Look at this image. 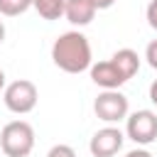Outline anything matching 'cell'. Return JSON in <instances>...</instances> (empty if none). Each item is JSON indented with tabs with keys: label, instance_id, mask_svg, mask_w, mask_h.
<instances>
[{
	"label": "cell",
	"instance_id": "cell-19",
	"mask_svg": "<svg viewBox=\"0 0 157 157\" xmlns=\"http://www.w3.org/2000/svg\"><path fill=\"white\" fill-rule=\"evenodd\" d=\"M5 39V25H2V20H0V42Z\"/></svg>",
	"mask_w": 157,
	"mask_h": 157
},
{
	"label": "cell",
	"instance_id": "cell-7",
	"mask_svg": "<svg viewBox=\"0 0 157 157\" xmlns=\"http://www.w3.org/2000/svg\"><path fill=\"white\" fill-rule=\"evenodd\" d=\"M91 81L96 86H101L103 91H118L125 78L118 74V69L113 66V61H98V64H91Z\"/></svg>",
	"mask_w": 157,
	"mask_h": 157
},
{
	"label": "cell",
	"instance_id": "cell-4",
	"mask_svg": "<svg viewBox=\"0 0 157 157\" xmlns=\"http://www.w3.org/2000/svg\"><path fill=\"white\" fill-rule=\"evenodd\" d=\"M125 132L135 145H150L157 140V113L152 110H135L128 115Z\"/></svg>",
	"mask_w": 157,
	"mask_h": 157
},
{
	"label": "cell",
	"instance_id": "cell-18",
	"mask_svg": "<svg viewBox=\"0 0 157 157\" xmlns=\"http://www.w3.org/2000/svg\"><path fill=\"white\" fill-rule=\"evenodd\" d=\"M0 91H5V71L0 69Z\"/></svg>",
	"mask_w": 157,
	"mask_h": 157
},
{
	"label": "cell",
	"instance_id": "cell-10",
	"mask_svg": "<svg viewBox=\"0 0 157 157\" xmlns=\"http://www.w3.org/2000/svg\"><path fill=\"white\" fill-rule=\"evenodd\" d=\"M29 2L39 12L42 20H59L64 15V2L66 0H29Z\"/></svg>",
	"mask_w": 157,
	"mask_h": 157
},
{
	"label": "cell",
	"instance_id": "cell-6",
	"mask_svg": "<svg viewBox=\"0 0 157 157\" xmlns=\"http://www.w3.org/2000/svg\"><path fill=\"white\" fill-rule=\"evenodd\" d=\"M123 140H125V135H123L118 128L108 125V128H101V130L91 137L88 150H91V155H93V157H113V155H118V152H120Z\"/></svg>",
	"mask_w": 157,
	"mask_h": 157
},
{
	"label": "cell",
	"instance_id": "cell-14",
	"mask_svg": "<svg viewBox=\"0 0 157 157\" xmlns=\"http://www.w3.org/2000/svg\"><path fill=\"white\" fill-rule=\"evenodd\" d=\"M147 22H150L152 29H157V0H152L147 5Z\"/></svg>",
	"mask_w": 157,
	"mask_h": 157
},
{
	"label": "cell",
	"instance_id": "cell-8",
	"mask_svg": "<svg viewBox=\"0 0 157 157\" xmlns=\"http://www.w3.org/2000/svg\"><path fill=\"white\" fill-rule=\"evenodd\" d=\"M96 7H93V2L91 0H66L64 2V17L71 22V25H76V27H83V25H88L93 17H96Z\"/></svg>",
	"mask_w": 157,
	"mask_h": 157
},
{
	"label": "cell",
	"instance_id": "cell-1",
	"mask_svg": "<svg viewBox=\"0 0 157 157\" xmlns=\"http://www.w3.org/2000/svg\"><path fill=\"white\" fill-rule=\"evenodd\" d=\"M52 61L66 74H81L91 69V44L86 34L76 29L59 34L52 44Z\"/></svg>",
	"mask_w": 157,
	"mask_h": 157
},
{
	"label": "cell",
	"instance_id": "cell-16",
	"mask_svg": "<svg viewBox=\"0 0 157 157\" xmlns=\"http://www.w3.org/2000/svg\"><path fill=\"white\" fill-rule=\"evenodd\" d=\"M125 157H152V152H147V150H142V147H137V150H130Z\"/></svg>",
	"mask_w": 157,
	"mask_h": 157
},
{
	"label": "cell",
	"instance_id": "cell-15",
	"mask_svg": "<svg viewBox=\"0 0 157 157\" xmlns=\"http://www.w3.org/2000/svg\"><path fill=\"white\" fill-rule=\"evenodd\" d=\"M91 2H93V7H96V10H108L115 0H91Z\"/></svg>",
	"mask_w": 157,
	"mask_h": 157
},
{
	"label": "cell",
	"instance_id": "cell-17",
	"mask_svg": "<svg viewBox=\"0 0 157 157\" xmlns=\"http://www.w3.org/2000/svg\"><path fill=\"white\" fill-rule=\"evenodd\" d=\"M150 101L157 105V78L152 81V86H150Z\"/></svg>",
	"mask_w": 157,
	"mask_h": 157
},
{
	"label": "cell",
	"instance_id": "cell-9",
	"mask_svg": "<svg viewBox=\"0 0 157 157\" xmlns=\"http://www.w3.org/2000/svg\"><path fill=\"white\" fill-rule=\"evenodd\" d=\"M110 61H113V66L118 69V74L128 81V78H132L135 74H137V69H140V56H137V52L135 49H118L113 56H110Z\"/></svg>",
	"mask_w": 157,
	"mask_h": 157
},
{
	"label": "cell",
	"instance_id": "cell-12",
	"mask_svg": "<svg viewBox=\"0 0 157 157\" xmlns=\"http://www.w3.org/2000/svg\"><path fill=\"white\" fill-rule=\"evenodd\" d=\"M47 157H76V152H74L71 145H54L47 152Z\"/></svg>",
	"mask_w": 157,
	"mask_h": 157
},
{
	"label": "cell",
	"instance_id": "cell-2",
	"mask_svg": "<svg viewBox=\"0 0 157 157\" xmlns=\"http://www.w3.org/2000/svg\"><path fill=\"white\" fill-rule=\"evenodd\" d=\"M0 147L7 157H27L34 147V128L27 120H12L0 132Z\"/></svg>",
	"mask_w": 157,
	"mask_h": 157
},
{
	"label": "cell",
	"instance_id": "cell-13",
	"mask_svg": "<svg viewBox=\"0 0 157 157\" xmlns=\"http://www.w3.org/2000/svg\"><path fill=\"white\" fill-rule=\"evenodd\" d=\"M145 59H147V64H150L152 69H157V39H152V42L147 44V49H145Z\"/></svg>",
	"mask_w": 157,
	"mask_h": 157
},
{
	"label": "cell",
	"instance_id": "cell-3",
	"mask_svg": "<svg viewBox=\"0 0 157 157\" xmlns=\"http://www.w3.org/2000/svg\"><path fill=\"white\" fill-rule=\"evenodd\" d=\"M37 98H39L37 86L32 81H27V78H17V81L7 83L5 91H2V101H5L7 110H12L17 115H25V113L34 110Z\"/></svg>",
	"mask_w": 157,
	"mask_h": 157
},
{
	"label": "cell",
	"instance_id": "cell-5",
	"mask_svg": "<svg viewBox=\"0 0 157 157\" xmlns=\"http://www.w3.org/2000/svg\"><path fill=\"white\" fill-rule=\"evenodd\" d=\"M93 110L105 123H120L123 118H128L130 103H128L125 93H120V91H103L93 101Z\"/></svg>",
	"mask_w": 157,
	"mask_h": 157
},
{
	"label": "cell",
	"instance_id": "cell-11",
	"mask_svg": "<svg viewBox=\"0 0 157 157\" xmlns=\"http://www.w3.org/2000/svg\"><path fill=\"white\" fill-rule=\"evenodd\" d=\"M32 7L29 0H0V15L5 17H17Z\"/></svg>",
	"mask_w": 157,
	"mask_h": 157
}]
</instances>
